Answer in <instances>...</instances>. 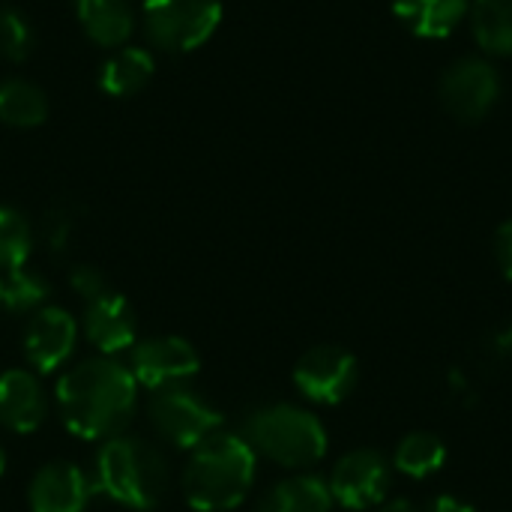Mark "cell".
<instances>
[{
  "label": "cell",
  "mask_w": 512,
  "mask_h": 512,
  "mask_svg": "<svg viewBox=\"0 0 512 512\" xmlns=\"http://www.w3.org/2000/svg\"><path fill=\"white\" fill-rule=\"evenodd\" d=\"M57 408L75 438L108 441L129 426L138 408V381L114 357H96L60 378Z\"/></svg>",
  "instance_id": "6da1fadb"
},
{
  "label": "cell",
  "mask_w": 512,
  "mask_h": 512,
  "mask_svg": "<svg viewBox=\"0 0 512 512\" xmlns=\"http://www.w3.org/2000/svg\"><path fill=\"white\" fill-rule=\"evenodd\" d=\"M183 468V498L198 512H228L240 507L255 483V450L234 432H213L189 450Z\"/></svg>",
  "instance_id": "7a4b0ae2"
},
{
  "label": "cell",
  "mask_w": 512,
  "mask_h": 512,
  "mask_svg": "<svg viewBox=\"0 0 512 512\" xmlns=\"http://www.w3.org/2000/svg\"><path fill=\"white\" fill-rule=\"evenodd\" d=\"M93 489L126 510H153L168 489L165 459L141 438L114 435L99 447Z\"/></svg>",
  "instance_id": "3957f363"
},
{
  "label": "cell",
  "mask_w": 512,
  "mask_h": 512,
  "mask_svg": "<svg viewBox=\"0 0 512 512\" xmlns=\"http://www.w3.org/2000/svg\"><path fill=\"white\" fill-rule=\"evenodd\" d=\"M243 441L282 468L303 471L318 465L327 456V429L324 423L297 405H261L243 420Z\"/></svg>",
  "instance_id": "277c9868"
},
{
  "label": "cell",
  "mask_w": 512,
  "mask_h": 512,
  "mask_svg": "<svg viewBox=\"0 0 512 512\" xmlns=\"http://www.w3.org/2000/svg\"><path fill=\"white\" fill-rule=\"evenodd\" d=\"M222 21L219 0H147L144 33L162 51H192Z\"/></svg>",
  "instance_id": "5b68a950"
},
{
  "label": "cell",
  "mask_w": 512,
  "mask_h": 512,
  "mask_svg": "<svg viewBox=\"0 0 512 512\" xmlns=\"http://www.w3.org/2000/svg\"><path fill=\"white\" fill-rule=\"evenodd\" d=\"M147 414L153 429L180 450H195L201 441L222 429V414L204 396L183 384L153 390Z\"/></svg>",
  "instance_id": "8992f818"
},
{
  "label": "cell",
  "mask_w": 512,
  "mask_h": 512,
  "mask_svg": "<svg viewBox=\"0 0 512 512\" xmlns=\"http://www.w3.org/2000/svg\"><path fill=\"white\" fill-rule=\"evenodd\" d=\"M501 99V72L486 57H459L441 75V102L459 123H480Z\"/></svg>",
  "instance_id": "52a82bcc"
},
{
  "label": "cell",
  "mask_w": 512,
  "mask_h": 512,
  "mask_svg": "<svg viewBox=\"0 0 512 512\" xmlns=\"http://www.w3.org/2000/svg\"><path fill=\"white\" fill-rule=\"evenodd\" d=\"M393 480V462L372 447L351 450L333 465V474L327 480L333 504L345 510L363 512L381 507Z\"/></svg>",
  "instance_id": "ba28073f"
},
{
  "label": "cell",
  "mask_w": 512,
  "mask_h": 512,
  "mask_svg": "<svg viewBox=\"0 0 512 512\" xmlns=\"http://www.w3.org/2000/svg\"><path fill=\"white\" fill-rule=\"evenodd\" d=\"M360 381L357 357L339 345H315L294 366V387L315 405H342Z\"/></svg>",
  "instance_id": "9c48e42d"
},
{
  "label": "cell",
  "mask_w": 512,
  "mask_h": 512,
  "mask_svg": "<svg viewBox=\"0 0 512 512\" xmlns=\"http://www.w3.org/2000/svg\"><path fill=\"white\" fill-rule=\"evenodd\" d=\"M129 372L138 381V387H147V390L177 387L201 372V357L180 336H153V339L135 342Z\"/></svg>",
  "instance_id": "30bf717a"
},
{
  "label": "cell",
  "mask_w": 512,
  "mask_h": 512,
  "mask_svg": "<svg viewBox=\"0 0 512 512\" xmlns=\"http://www.w3.org/2000/svg\"><path fill=\"white\" fill-rule=\"evenodd\" d=\"M75 339H78L75 318L60 306H42L39 312H33L24 330V357L36 372L48 375L72 357Z\"/></svg>",
  "instance_id": "8fae6325"
},
{
  "label": "cell",
  "mask_w": 512,
  "mask_h": 512,
  "mask_svg": "<svg viewBox=\"0 0 512 512\" xmlns=\"http://www.w3.org/2000/svg\"><path fill=\"white\" fill-rule=\"evenodd\" d=\"M81 324H84L87 342L96 351H102V357H114V354L132 348L135 339H138L135 309L117 291H108V294L90 300L87 309H84V321Z\"/></svg>",
  "instance_id": "7c38bea8"
},
{
  "label": "cell",
  "mask_w": 512,
  "mask_h": 512,
  "mask_svg": "<svg viewBox=\"0 0 512 512\" xmlns=\"http://www.w3.org/2000/svg\"><path fill=\"white\" fill-rule=\"evenodd\" d=\"M93 495L87 474L69 462L42 465L27 489L30 512H84Z\"/></svg>",
  "instance_id": "4fadbf2b"
},
{
  "label": "cell",
  "mask_w": 512,
  "mask_h": 512,
  "mask_svg": "<svg viewBox=\"0 0 512 512\" xmlns=\"http://www.w3.org/2000/svg\"><path fill=\"white\" fill-rule=\"evenodd\" d=\"M45 423V393L33 372L9 369L0 375V426L12 435H30Z\"/></svg>",
  "instance_id": "5bb4252c"
},
{
  "label": "cell",
  "mask_w": 512,
  "mask_h": 512,
  "mask_svg": "<svg viewBox=\"0 0 512 512\" xmlns=\"http://www.w3.org/2000/svg\"><path fill=\"white\" fill-rule=\"evenodd\" d=\"M396 18L420 39L453 36L471 12V0H390Z\"/></svg>",
  "instance_id": "9a60e30c"
},
{
  "label": "cell",
  "mask_w": 512,
  "mask_h": 512,
  "mask_svg": "<svg viewBox=\"0 0 512 512\" xmlns=\"http://www.w3.org/2000/svg\"><path fill=\"white\" fill-rule=\"evenodd\" d=\"M78 21L96 45L117 48L135 30V12L129 0H75Z\"/></svg>",
  "instance_id": "2e32d148"
},
{
  "label": "cell",
  "mask_w": 512,
  "mask_h": 512,
  "mask_svg": "<svg viewBox=\"0 0 512 512\" xmlns=\"http://www.w3.org/2000/svg\"><path fill=\"white\" fill-rule=\"evenodd\" d=\"M333 498L321 477L300 474L273 486L255 512H330Z\"/></svg>",
  "instance_id": "e0dca14e"
},
{
  "label": "cell",
  "mask_w": 512,
  "mask_h": 512,
  "mask_svg": "<svg viewBox=\"0 0 512 512\" xmlns=\"http://www.w3.org/2000/svg\"><path fill=\"white\" fill-rule=\"evenodd\" d=\"M468 15L483 54L512 57V0H471Z\"/></svg>",
  "instance_id": "ac0fdd59"
},
{
  "label": "cell",
  "mask_w": 512,
  "mask_h": 512,
  "mask_svg": "<svg viewBox=\"0 0 512 512\" xmlns=\"http://www.w3.org/2000/svg\"><path fill=\"white\" fill-rule=\"evenodd\" d=\"M390 462L408 480H429L447 465V444L435 432H411L399 441Z\"/></svg>",
  "instance_id": "d6986e66"
},
{
  "label": "cell",
  "mask_w": 512,
  "mask_h": 512,
  "mask_svg": "<svg viewBox=\"0 0 512 512\" xmlns=\"http://www.w3.org/2000/svg\"><path fill=\"white\" fill-rule=\"evenodd\" d=\"M153 78V54L144 48H120L114 51L99 75V84L111 96H132Z\"/></svg>",
  "instance_id": "ffe728a7"
},
{
  "label": "cell",
  "mask_w": 512,
  "mask_h": 512,
  "mask_svg": "<svg viewBox=\"0 0 512 512\" xmlns=\"http://www.w3.org/2000/svg\"><path fill=\"white\" fill-rule=\"evenodd\" d=\"M48 117V99L45 93L24 81V78H6L0 84V120L18 129L39 126Z\"/></svg>",
  "instance_id": "44dd1931"
},
{
  "label": "cell",
  "mask_w": 512,
  "mask_h": 512,
  "mask_svg": "<svg viewBox=\"0 0 512 512\" xmlns=\"http://www.w3.org/2000/svg\"><path fill=\"white\" fill-rule=\"evenodd\" d=\"M48 294H51L48 282L27 267L12 270V273H6V279H0V306L12 315L39 312Z\"/></svg>",
  "instance_id": "7402d4cb"
},
{
  "label": "cell",
  "mask_w": 512,
  "mask_h": 512,
  "mask_svg": "<svg viewBox=\"0 0 512 512\" xmlns=\"http://www.w3.org/2000/svg\"><path fill=\"white\" fill-rule=\"evenodd\" d=\"M33 249V228L15 207H0V270H21Z\"/></svg>",
  "instance_id": "603a6c76"
},
{
  "label": "cell",
  "mask_w": 512,
  "mask_h": 512,
  "mask_svg": "<svg viewBox=\"0 0 512 512\" xmlns=\"http://www.w3.org/2000/svg\"><path fill=\"white\" fill-rule=\"evenodd\" d=\"M33 48V30L30 21L12 9V6H0V57L21 63Z\"/></svg>",
  "instance_id": "cb8c5ba5"
},
{
  "label": "cell",
  "mask_w": 512,
  "mask_h": 512,
  "mask_svg": "<svg viewBox=\"0 0 512 512\" xmlns=\"http://www.w3.org/2000/svg\"><path fill=\"white\" fill-rule=\"evenodd\" d=\"M69 285H72V291H75L84 303H90V300H96V297H102V294L111 291L105 273L96 270V267H90V264H75V267L69 270Z\"/></svg>",
  "instance_id": "d4e9b609"
},
{
  "label": "cell",
  "mask_w": 512,
  "mask_h": 512,
  "mask_svg": "<svg viewBox=\"0 0 512 512\" xmlns=\"http://www.w3.org/2000/svg\"><path fill=\"white\" fill-rule=\"evenodd\" d=\"M72 228H75V216L69 210H51V213H45L42 237L54 252H63L72 237Z\"/></svg>",
  "instance_id": "484cf974"
},
{
  "label": "cell",
  "mask_w": 512,
  "mask_h": 512,
  "mask_svg": "<svg viewBox=\"0 0 512 512\" xmlns=\"http://www.w3.org/2000/svg\"><path fill=\"white\" fill-rule=\"evenodd\" d=\"M495 261H498L504 279L512 282V219H507V222L495 231Z\"/></svg>",
  "instance_id": "4316f807"
},
{
  "label": "cell",
  "mask_w": 512,
  "mask_h": 512,
  "mask_svg": "<svg viewBox=\"0 0 512 512\" xmlns=\"http://www.w3.org/2000/svg\"><path fill=\"white\" fill-rule=\"evenodd\" d=\"M423 512H477V510H474L471 504H465V501L453 498V495H441V498L429 501Z\"/></svg>",
  "instance_id": "83f0119b"
},
{
  "label": "cell",
  "mask_w": 512,
  "mask_h": 512,
  "mask_svg": "<svg viewBox=\"0 0 512 512\" xmlns=\"http://www.w3.org/2000/svg\"><path fill=\"white\" fill-rule=\"evenodd\" d=\"M381 512H420L408 498H396V501H390V504H384Z\"/></svg>",
  "instance_id": "f1b7e54d"
},
{
  "label": "cell",
  "mask_w": 512,
  "mask_h": 512,
  "mask_svg": "<svg viewBox=\"0 0 512 512\" xmlns=\"http://www.w3.org/2000/svg\"><path fill=\"white\" fill-rule=\"evenodd\" d=\"M3 471H6V453H3V447H0V477H3Z\"/></svg>",
  "instance_id": "f546056e"
}]
</instances>
